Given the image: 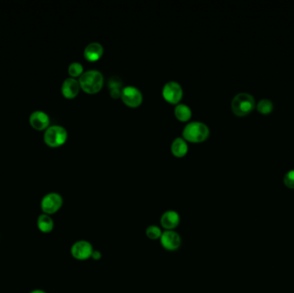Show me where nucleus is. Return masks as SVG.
<instances>
[{"label": "nucleus", "mask_w": 294, "mask_h": 293, "mask_svg": "<svg viewBox=\"0 0 294 293\" xmlns=\"http://www.w3.org/2000/svg\"><path fill=\"white\" fill-rule=\"evenodd\" d=\"M29 293H46L45 290H41V289H35V290H31Z\"/></svg>", "instance_id": "obj_23"}, {"label": "nucleus", "mask_w": 294, "mask_h": 293, "mask_svg": "<svg viewBox=\"0 0 294 293\" xmlns=\"http://www.w3.org/2000/svg\"><path fill=\"white\" fill-rule=\"evenodd\" d=\"M30 125L36 130L41 131L48 128L50 119L48 114L42 110L32 112L30 116Z\"/></svg>", "instance_id": "obj_10"}, {"label": "nucleus", "mask_w": 294, "mask_h": 293, "mask_svg": "<svg viewBox=\"0 0 294 293\" xmlns=\"http://www.w3.org/2000/svg\"><path fill=\"white\" fill-rule=\"evenodd\" d=\"M102 257V254L100 251H98V250H94V252H93L92 258L93 260H95V261H99Z\"/></svg>", "instance_id": "obj_22"}, {"label": "nucleus", "mask_w": 294, "mask_h": 293, "mask_svg": "<svg viewBox=\"0 0 294 293\" xmlns=\"http://www.w3.org/2000/svg\"><path fill=\"white\" fill-rule=\"evenodd\" d=\"M108 86H109V92L112 97H120L123 89L122 81L120 78L116 76L112 77L111 79L109 80Z\"/></svg>", "instance_id": "obj_16"}, {"label": "nucleus", "mask_w": 294, "mask_h": 293, "mask_svg": "<svg viewBox=\"0 0 294 293\" xmlns=\"http://www.w3.org/2000/svg\"><path fill=\"white\" fill-rule=\"evenodd\" d=\"M159 240L163 249L168 251L177 250L182 245V238L179 234L175 231H163Z\"/></svg>", "instance_id": "obj_9"}, {"label": "nucleus", "mask_w": 294, "mask_h": 293, "mask_svg": "<svg viewBox=\"0 0 294 293\" xmlns=\"http://www.w3.org/2000/svg\"><path fill=\"white\" fill-rule=\"evenodd\" d=\"M36 226L41 233H51L55 229V221L50 215L41 213L37 217Z\"/></svg>", "instance_id": "obj_14"}, {"label": "nucleus", "mask_w": 294, "mask_h": 293, "mask_svg": "<svg viewBox=\"0 0 294 293\" xmlns=\"http://www.w3.org/2000/svg\"><path fill=\"white\" fill-rule=\"evenodd\" d=\"M120 97L126 105L133 108L139 106L143 101L141 91L138 88L132 85L123 88Z\"/></svg>", "instance_id": "obj_8"}, {"label": "nucleus", "mask_w": 294, "mask_h": 293, "mask_svg": "<svg viewBox=\"0 0 294 293\" xmlns=\"http://www.w3.org/2000/svg\"><path fill=\"white\" fill-rule=\"evenodd\" d=\"M181 217L178 212L169 210L164 212L160 218L161 226L165 231H174L179 226Z\"/></svg>", "instance_id": "obj_11"}, {"label": "nucleus", "mask_w": 294, "mask_h": 293, "mask_svg": "<svg viewBox=\"0 0 294 293\" xmlns=\"http://www.w3.org/2000/svg\"><path fill=\"white\" fill-rule=\"evenodd\" d=\"M104 76L98 70H88L79 77V84L85 92L94 94L102 90L104 86Z\"/></svg>", "instance_id": "obj_1"}, {"label": "nucleus", "mask_w": 294, "mask_h": 293, "mask_svg": "<svg viewBox=\"0 0 294 293\" xmlns=\"http://www.w3.org/2000/svg\"><path fill=\"white\" fill-rule=\"evenodd\" d=\"M84 71V67L79 62H72L69 65L68 72L71 78L80 77Z\"/></svg>", "instance_id": "obj_20"}, {"label": "nucleus", "mask_w": 294, "mask_h": 293, "mask_svg": "<svg viewBox=\"0 0 294 293\" xmlns=\"http://www.w3.org/2000/svg\"><path fill=\"white\" fill-rule=\"evenodd\" d=\"M274 104L270 99H262L257 104V110L261 114H270L273 110Z\"/></svg>", "instance_id": "obj_18"}, {"label": "nucleus", "mask_w": 294, "mask_h": 293, "mask_svg": "<svg viewBox=\"0 0 294 293\" xmlns=\"http://www.w3.org/2000/svg\"><path fill=\"white\" fill-rule=\"evenodd\" d=\"M210 134L209 128L201 121H192L184 127L183 131V138L190 142L204 141Z\"/></svg>", "instance_id": "obj_2"}, {"label": "nucleus", "mask_w": 294, "mask_h": 293, "mask_svg": "<svg viewBox=\"0 0 294 293\" xmlns=\"http://www.w3.org/2000/svg\"><path fill=\"white\" fill-rule=\"evenodd\" d=\"M94 248L92 245L85 240H79L74 242L71 248V255L78 261H86L92 256Z\"/></svg>", "instance_id": "obj_6"}, {"label": "nucleus", "mask_w": 294, "mask_h": 293, "mask_svg": "<svg viewBox=\"0 0 294 293\" xmlns=\"http://www.w3.org/2000/svg\"><path fill=\"white\" fill-rule=\"evenodd\" d=\"M163 231H161L160 227L157 226H150L145 230V235L151 240H158L160 239Z\"/></svg>", "instance_id": "obj_19"}, {"label": "nucleus", "mask_w": 294, "mask_h": 293, "mask_svg": "<svg viewBox=\"0 0 294 293\" xmlns=\"http://www.w3.org/2000/svg\"><path fill=\"white\" fill-rule=\"evenodd\" d=\"M256 106L253 95L249 93H238L232 101V109L237 116H244L250 114Z\"/></svg>", "instance_id": "obj_3"}, {"label": "nucleus", "mask_w": 294, "mask_h": 293, "mask_svg": "<svg viewBox=\"0 0 294 293\" xmlns=\"http://www.w3.org/2000/svg\"><path fill=\"white\" fill-rule=\"evenodd\" d=\"M63 206L62 196L60 193L51 192L46 193L41 201V209L42 213L54 215L59 212Z\"/></svg>", "instance_id": "obj_5"}, {"label": "nucleus", "mask_w": 294, "mask_h": 293, "mask_svg": "<svg viewBox=\"0 0 294 293\" xmlns=\"http://www.w3.org/2000/svg\"><path fill=\"white\" fill-rule=\"evenodd\" d=\"M188 146L185 139L178 137L175 139L172 144V152L177 158H182L188 152Z\"/></svg>", "instance_id": "obj_15"}, {"label": "nucleus", "mask_w": 294, "mask_h": 293, "mask_svg": "<svg viewBox=\"0 0 294 293\" xmlns=\"http://www.w3.org/2000/svg\"><path fill=\"white\" fill-rule=\"evenodd\" d=\"M174 113L177 119L182 120V121H187L192 116V111H191L190 108L183 103L177 104L175 108Z\"/></svg>", "instance_id": "obj_17"}, {"label": "nucleus", "mask_w": 294, "mask_h": 293, "mask_svg": "<svg viewBox=\"0 0 294 293\" xmlns=\"http://www.w3.org/2000/svg\"><path fill=\"white\" fill-rule=\"evenodd\" d=\"M80 90V84L77 79L68 78L65 79L61 86V92L65 97L71 99L76 97Z\"/></svg>", "instance_id": "obj_12"}, {"label": "nucleus", "mask_w": 294, "mask_h": 293, "mask_svg": "<svg viewBox=\"0 0 294 293\" xmlns=\"http://www.w3.org/2000/svg\"><path fill=\"white\" fill-rule=\"evenodd\" d=\"M104 54V47L99 42H91L85 48L84 55L88 61L94 62L99 60Z\"/></svg>", "instance_id": "obj_13"}, {"label": "nucleus", "mask_w": 294, "mask_h": 293, "mask_svg": "<svg viewBox=\"0 0 294 293\" xmlns=\"http://www.w3.org/2000/svg\"><path fill=\"white\" fill-rule=\"evenodd\" d=\"M284 183L289 188H294V169L289 170L284 177Z\"/></svg>", "instance_id": "obj_21"}, {"label": "nucleus", "mask_w": 294, "mask_h": 293, "mask_svg": "<svg viewBox=\"0 0 294 293\" xmlns=\"http://www.w3.org/2000/svg\"><path fill=\"white\" fill-rule=\"evenodd\" d=\"M163 96L168 103L177 104L183 98V90L179 83L176 81L167 82L162 90Z\"/></svg>", "instance_id": "obj_7"}, {"label": "nucleus", "mask_w": 294, "mask_h": 293, "mask_svg": "<svg viewBox=\"0 0 294 293\" xmlns=\"http://www.w3.org/2000/svg\"><path fill=\"white\" fill-rule=\"evenodd\" d=\"M67 139V131L61 126H50L44 133V141L48 146L62 145Z\"/></svg>", "instance_id": "obj_4"}]
</instances>
